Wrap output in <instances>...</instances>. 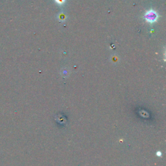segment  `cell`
<instances>
[{
  "label": "cell",
  "mask_w": 166,
  "mask_h": 166,
  "mask_svg": "<svg viewBox=\"0 0 166 166\" xmlns=\"http://www.w3.org/2000/svg\"><path fill=\"white\" fill-rule=\"evenodd\" d=\"M158 18V14L153 10L147 11L145 15V19L149 23H154V22L156 21Z\"/></svg>",
  "instance_id": "1"
},
{
  "label": "cell",
  "mask_w": 166,
  "mask_h": 166,
  "mask_svg": "<svg viewBox=\"0 0 166 166\" xmlns=\"http://www.w3.org/2000/svg\"><path fill=\"white\" fill-rule=\"evenodd\" d=\"M55 1H56V3H58V4L62 5L63 3H64V2L66 1V0H55Z\"/></svg>",
  "instance_id": "2"
}]
</instances>
